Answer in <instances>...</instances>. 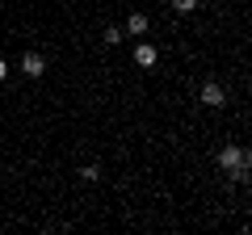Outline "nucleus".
I'll list each match as a JSON object with an SVG mask.
<instances>
[{"label": "nucleus", "mask_w": 252, "mask_h": 235, "mask_svg": "<svg viewBox=\"0 0 252 235\" xmlns=\"http://www.w3.org/2000/svg\"><path fill=\"white\" fill-rule=\"evenodd\" d=\"M244 164H248V172H252V143L244 147Z\"/></svg>", "instance_id": "nucleus-9"}, {"label": "nucleus", "mask_w": 252, "mask_h": 235, "mask_svg": "<svg viewBox=\"0 0 252 235\" xmlns=\"http://www.w3.org/2000/svg\"><path fill=\"white\" fill-rule=\"evenodd\" d=\"M122 38H126V29H118V26H109V29H105V42H109V46H118Z\"/></svg>", "instance_id": "nucleus-6"}, {"label": "nucleus", "mask_w": 252, "mask_h": 235, "mask_svg": "<svg viewBox=\"0 0 252 235\" xmlns=\"http://www.w3.org/2000/svg\"><path fill=\"white\" fill-rule=\"evenodd\" d=\"M9 80V63H4V59H0V84Z\"/></svg>", "instance_id": "nucleus-10"}, {"label": "nucleus", "mask_w": 252, "mask_h": 235, "mask_svg": "<svg viewBox=\"0 0 252 235\" xmlns=\"http://www.w3.org/2000/svg\"><path fill=\"white\" fill-rule=\"evenodd\" d=\"M42 72H46V55L42 51H26V55H21V76L42 80Z\"/></svg>", "instance_id": "nucleus-2"}, {"label": "nucleus", "mask_w": 252, "mask_h": 235, "mask_svg": "<svg viewBox=\"0 0 252 235\" xmlns=\"http://www.w3.org/2000/svg\"><path fill=\"white\" fill-rule=\"evenodd\" d=\"M80 176H84V181H97V176H101V168H97V164H84V168H80Z\"/></svg>", "instance_id": "nucleus-8"}, {"label": "nucleus", "mask_w": 252, "mask_h": 235, "mask_svg": "<svg viewBox=\"0 0 252 235\" xmlns=\"http://www.w3.org/2000/svg\"><path fill=\"white\" fill-rule=\"evenodd\" d=\"M135 63L143 67V72H152V67L160 63V51H156L152 42H139V46H135Z\"/></svg>", "instance_id": "nucleus-4"}, {"label": "nucleus", "mask_w": 252, "mask_h": 235, "mask_svg": "<svg viewBox=\"0 0 252 235\" xmlns=\"http://www.w3.org/2000/svg\"><path fill=\"white\" fill-rule=\"evenodd\" d=\"M198 97H202V105H210V109H223V105H227L223 84H215V80H206V84H202V92H198Z\"/></svg>", "instance_id": "nucleus-3"}, {"label": "nucleus", "mask_w": 252, "mask_h": 235, "mask_svg": "<svg viewBox=\"0 0 252 235\" xmlns=\"http://www.w3.org/2000/svg\"><path fill=\"white\" fill-rule=\"evenodd\" d=\"M215 164L227 172V176H231V181H252V172H248V164H244V147H240V143H227V147H219Z\"/></svg>", "instance_id": "nucleus-1"}, {"label": "nucleus", "mask_w": 252, "mask_h": 235, "mask_svg": "<svg viewBox=\"0 0 252 235\" xmlns=\"http://www.w3.org/2000/svg\"><path fill=\"white\" fill-rule=\"evenodd\" d=\"M172 9H177V13H193V9H198V0H172Z\"/></svg>", "instance_id": "nucleus-7"}, {"label": "nucleus", "mask_w": 252, "mask_h": 235, "mask_svg": "<svg viewBox=\"0 0 252 235\" xmlns=\"http://www.w3.org/2000/svg\"><path fill=\"white\" fill-rule=\"evenodd\" d=\"M147 26H152V21H147V13H130V17H126V34H130V38H143Z\"/></svg>", "instance_id": "nucleus-5"}]
</instances>
